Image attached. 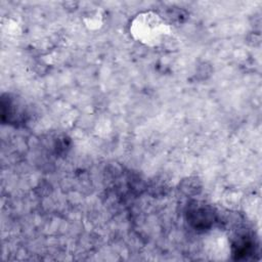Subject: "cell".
<instances>
[{
  "label": "cell",
  "instance_id": "1",
  "mask_svg": "<svg viewBox=\"0 0 262 262\" xmlns=\"http://www.w3.org/2000/svg\"><path fill=\"white\" fill-rule=\"evenodd\" d=\"M133 36L145 44H157L163 35L168 33V26L157 14L143 13L138 15L132 24Z\"/></svg>",
  "mask_w": 262,
  "mask_h": 262
}]
</instances>
